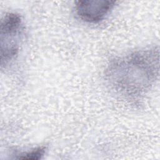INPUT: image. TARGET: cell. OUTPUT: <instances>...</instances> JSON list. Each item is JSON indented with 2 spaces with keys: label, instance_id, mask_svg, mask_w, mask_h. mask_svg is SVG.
Wrapping results in <instances>:
<instances>
[{
  "label": "cell",
  "instance_id": "2",
  "mask_svg": "<svg viewBox=\"0 0 160 160\" xmlns=\"http://www.w3.org/2000/svg\"><path fill=\"white\" fill-rule=\"evenodd\" d=\"M1 65H6L15 58L19 49L24 26L21 16L10 12L5 15L1 23Z\"/></svg>",
  "mask_w": 160,
  "mask_h": 160
},
{
  "label": "cell",
  "instance_id": "1",
  "mask_svg": "<svg viewBox=\"0 0 160 160\" xmlns=\"http://www.w3.org/2000/svg\"><path fill=\"white\" fill-rule=\"evenodd\" d=\"M159 64L158 49H146L112 59L106 78L116 92L129 100H139L157 80Z\"/></svg>",
  "mask_w": 160,
  "mask_h": 160
},
{
  "label": "cell",
  "instance_id": "4",
  "mask_svg": "<svg viewBox=\"0 0 160 160\" xmlns=\"http://www.w3.org/2000/svg\"><path fill=\"white\" fill-rule=\"evenodd\" d=\"M46 151V147L41 146L36 148L33 149L28 152H22L19 154L18 159H41L44 154Z\"/></svg>",
  "mask_w": 160,
  "mask_h": 160
},
{
  "label": "cell",
  "instance_id": "3",
  "mask_svg": "<svg viewBox=\"0 0 160 160\" xmlns=\"http://www.w3.org/2000/svg\"><path fill=\"white\" fill-rule=\"evenodd\" d=\"M115 4L112 1H79L75 8L81 19L89 23H97L105 18Z\"/></svg>",
  "mask_w": 160,
  "mask_h": 160
}]
</instances>
